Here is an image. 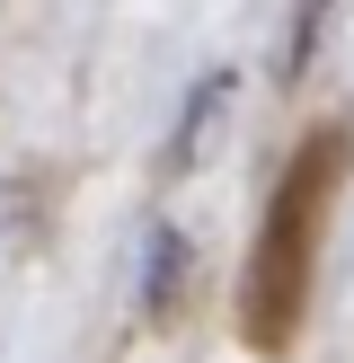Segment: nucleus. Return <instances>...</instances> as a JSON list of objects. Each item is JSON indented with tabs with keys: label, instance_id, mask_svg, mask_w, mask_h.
<instances>
[{
	"label": "nucleus",
	"instance_id": "1",
	"mask_svg": "<svg viewBox=\"0 0 354 363\" xmlns=\"http://www.w3.org/2000/svg\"><path fill=\"white\" fill-rule=\"evenodd\" d=\"M177 266H186V248H177V230H159V240H151V293H142V311H159V301H169Z\"/></svg>",
	"mask_w": 354,
	"mask_h": 363
}]
</instances>
